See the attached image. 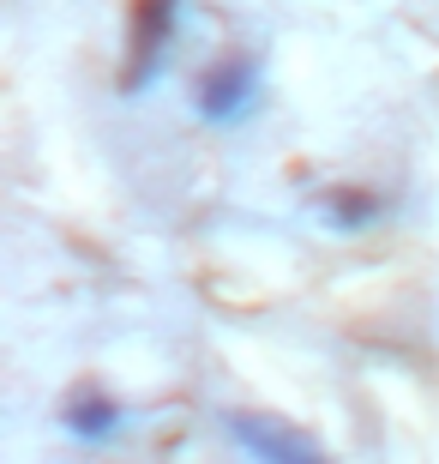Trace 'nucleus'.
I'll use <instances>...</instances> for the list:
<instances>
[{
  "label": "nucleus",
  "instance_id": "nucleus-3",
  "mask_svg": "<svg viewBox=\"0 0 439 464\" xmlns=\"http://www.w3.org/2000/svg\"><path fill=\"white\" fill-rule=\"evenodd\" d=\"M223 434L253 464H331L301 429H289V422H277L265 411H223Z\"/></svg>",
  "mask_w": 439,
  "mask_h": 464
},
{
  "label": "nucleus",
  "instance_id": "nucleus-1",
  "mask_svg": "<svg viewBox=\"0 0 439 464\" xmlns=\"http://www.w3.org/2000/svg\"><path fill=\"white\" fill-rule=\"evenodd\" d=\"M259 109H265V67L253 54H223L193 79V115L205 127H217V133L247 127Z\"/></svg>",
  "mask_w": 439,
  "mask_h": 464
},
{
  "label": "nucleus",
  "instance_id": "nucleus-5",
  "mask_svg": "<svg viewBox=\"0 0 439 464\" xmlns=\"http://www.w3.org/2000/svg\"><path fill=\"white\" fill-rule=\"evenodd\" d=\"M379 218H386V206H379V193H367V188H338L325 199V229H343V236H361V229H373Z\"/></svg>",
  "mask_w": 439,
  "mask_h": 464
},
{
  "label": "nucleus",
  "instance_id": "nucleus-2",
  "mask_svg": "<svg viewBox=\"0 0 439 464\" xmlns=\"http://www.w3.org/2000/svg\"><path fill=\"white\" fill-rule=\"evenodd\" d=\"M175 24H181V0H138L133 36H127V67H120V91L138 97L163 79L175 54Z\"/></svg>",
  "mask_w": 439,
  "mask_h": 464
},
{
  "label": "nucleus",
  "instance_id": "nucleus-4",
  "mask_svg": "<svg viewBox=\"0 0 439 464\" xmlns=\"http://www.w3.org/2000/svg\"><path fill=\"white\" fill-rule=\"evenodd\" d=\"M127 422H133V411L109 386H79V392L61 398V434L79 440V447H115L127 434Z\"/></svg>",
  "mask_w": 439,
  "mask_h": 464
}]
</instances>
